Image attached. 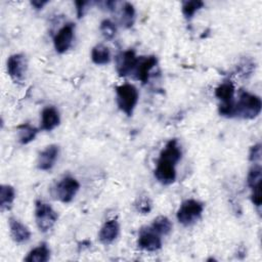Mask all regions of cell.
<instances>
[{
	"label": "cell",
	"mask_w": 262,
	"mask_h": 262,
	"mask_svg": "<svg viewBox=\"0 0 262 262\" xmlns=\"http://www.w3.org/2000/svg\"><path fill=\"white\" fill-rule=\"evenodd\" d=\"M182 151L177 139L174 138L169 140L160 152V157L154 171V175L160 183L169 185L175 181L176 164L180 161Z\"/></svg>",
	"instance_id": "cell-1"
},
{
	"label": "cell",
	"mask_w": 262,
	"mask_h": 262,
	"mask_svg": "<svg viewBox=\"0 0 262 262\" xmlns=\"http://www.w3.org/2000/svg\"><path fill=\"white\" fill-rule=\"evenodd\" d=\"M262 101L261 98L253 93L241 89L237 95V101H234L233 118L252 120L258 117L261 113Z\"/></svg>",
	"instance_id": "cell-2"
},
{
	"label": "cell",
	"mask_w": 262,
	"mask_h": 262,
	"mask_svg": "<svg viewBox=\"0 0 262 262\" xmlns=\"http://www.w3.org/2000/svg\"><path fill=\"white\" fill-rule=\"evenodd\" d=\"M139 93L133 84L125 83L116 87V101L119 108L128 117H131L138 102Z\"/></svg>",
	"instance_id": "cell-3"
},
{
	"label": "cell",
	"mask_w": 262,
	"mask_h": 262,
	"mask_svg": "<svg viewBox=\"0 0 262 262\" xmlns=\"http://www.w3.org/2000/svg\"><path fill=\"white\" fill-rule=\"evenodd\" d=\"M234 85L227 80L219 84L215 89V96L221 101L219 114L226 118H233L234 115Z\"/></svg>",
	"instance_id": "cell-4"
},
{
	"label": "cell",
	"mask_w": 262,
	"mask_h": 262,
	"mask_svg": "<svg viewBox=\"0 0 262 262\" xmlns=\"http://www.w3.org/2000/svg\"><path fill=\"white\" fill-rule=\"evenodd\" d=\"M57 219V213L49 204L41 200H37L35 202V220L40 231H49L54 226Z\"/></svg>",
	"instance_id": "cell-5"
},
{
	"label": "cell",
	"mask_w": 262,
	"mask_h": 262,
	"mask_svg": "<svg viewBox=\"0 0 262 262\" xmlns=\"http://www.w3.org/2000/svg\"><path fill=\"white\" fill-rule=\"evenodd\" d=\"M204 211V205L193 199H189L184 201L177 213H176V218L179 223H181L184 226H189L193 224L202 215Z\"/></svg>",
	"instance_id": "cell-6"
},
{
	"label": "cell",
	"mask_w": 262,
	"mask_h": 262,
	"mask_svg": "<svg viewBox=\"0 0 262 262\" xmlns=\"http://www.w3.org/2000/svg\"><path fill=\"white\" fill-rule=\"evenodd\" d=\"M137 246L141 250L147 252H156L162 248L161 235L150 226L142 227L139 230Z\"/></svg>",
	"instance_id": "cell-7"
},
{
	"label": "cell",
	"mask_w": 262,
	"mask_h": 262,
	"mask_svg": "<svg viewBox=\"0 0 262 262\" xmlns=\"http://www.w3.org/2000/svg\"><path fill=\"white\" fill-rule=\"evenodd\" d=\"M27 68L26 56L21 53L10 55L6 61L7 73L15 83H20L25 80Z\"/></svg>",
	"instance_id": "cell-8"
},
{
	"label": "cell",
	"mask_w": 262,
	"mask_h": 262,
	"mask_svg": "<svg viewBox=\"0 0 262 262\" xmlns=\"http://www.w3.org/2000/svg\"><path fill=\"white\" fill-rule=\"evenodd\" d=\"M80 188L79 181L72 177H63L55 186V195L61 203H70L77 194Z\"/></svg>",
	"instance_id": "cell-9"
},
{
	"label": "cell",
	"mask_w": 262,
	"mask_h": 262,
	"mask_svg": "<svg viewBox=\"0 0 262 262\" xmlns=\"http://www.w3.org/2000/svg\"><path fill=\"white\" fill-rule=\"evenodd\" d=\"M138 57L133 49L122 51L116 56V71L120 77H127L134 73Z\"/></svg>",
	"instance_id": "cell-10"
},
{
	"label": "cell",
	"mask_w": 262,
	"mask_h": 262,
	"mask_svg": "<svg viewBox=\"0 0 262 262\" xmlns=\"http://www.w3.org/2000/svg\"><path fill=\"white\" fill-rule=\"evenodd\" d=\"M74 33H75V25L72 23L66 24L62 28L59 29V31L55 34L53 38V45L54 49L57 53H64L67 52L74 39Z\"/></svg>",
	"instance_id": "cell-11"
},
{
	"label": "cell",
	"mask_w": 262,
	"mask_h": 262,
	"mask_svg": "<svg viewBox=\"0 0 262 262\" xmlns=\"http://www.w3.org/2000/svg\"><path fill=\"white\" fill-rule=\"evenodd\" d=\"M157 62H158V60L155 55L138 57L136 68L134 70L135 78L138 81H140L142 84H146L148 82L150 72L156 67Z\"/></svg>",
	"instance_id": "cell-12"
},
{
	"label": "cell",
	"mask_w": 262,
	"mask_h": 262,
	"mask_svg": "<svg viewBox=\"0 0 262 262\" xmlns=\"http://www.w3.org/2000/svg\"><path fill=\"white\" fill-rule=\"evenodd\" d=\"M59 147L55 144H50L46 146L42 151H40L37 159V167L39 170L48 171L50 170L58 157Z\"/></svg>",
	"instance_id": "cell-13"
},
{
	"label": "cell",
	"mask_w": 262,
	"mask_h": 262,
	"mask_svg": "<svg viewBox=\"0 0 262 262\" xmlns=\"http://www.w3.org/2000/svg\"><path fill=\"white\" fill-rule=\"evenodd\" d=\"M60 123V116L54 106H46L41 113L40 129L44 131H51Z\"/></svg>",
	"instance_id": "cell-14"
},
{
	"label": "cell",
	"mask_w": 262,
	"mask_h": 262,
	"mask_svg": "<svg viewBox=\"0 0 262 262\" xmlns=\"http://www.w3.org/2000/svg\"><path fill=\"white\" fill-rule=\"evenodd\" d=\"M120 225L116 219H111L106 221L100 228L98 232L99 242L103 245L112 244L119 235Z\"/></svg>",
	"instance_id": "cell-15"
},
{
	"label": "cell",
	"mask_w": 262,
	"mask_h": 262,
	"mask_svg": "<svg viewBox=\"0 0 262 262\" xmlns=\"http://www.w3.org/2000/svg\"><path fill=\"white\" fill-rule=\"evenodd\" d=\"M9 230L12 239L16 244H25L31 237V232L29 228L13 217L9 218Z\"/></svg>",
	"instance_id": "cell-16"
},
{
	"label": "cell",
	"mask_w": 262,
	"mask_h": 262,
	"mask_svg": "<svg viewBox=\"0 0 262 262\" xmlns=\"http://www.w3.org/2000/svg\"><path fill=\"white\" fill-rule=\"evenodd\" d=\"M50 258V250L45 243L31 250L25 258L27 262H46Z\"/></svg>",
	"instance_id": "cell-17"
},
{
	"label": "cell",
	"mask_w": 262,
	"mask_h": 262,
	"mask_svg": "<svg viewBox=\"0 0 262 262\" xmlns=\"http://www.w3.org/2000/svg\"><path fill=\"white\" fill-rule=\"evenodd\" d=\"M91 60L97 66L108 63L111 60V52L108 47L103 44L95 45L91 50Z\"/></svg>",
	"instance_id": "cell-18"
},
{
	"label": "cell",
	"mask_w": 262,
	"mask_h": 262,
	"mask_svg": "<svg viewBox=\"0 0 262 262\" xmlns=\"http://www.w3.org/2000/svg\"><path fill=\"white\" fill-rule=\"evenodd\" d=\"M38 132V129L31 124H21L17 127V139L20 144H28L36 138Z\"/></svg>",
	"instance_id": "cell-19"
},
{
	"label": "cell",
	"mask_w": 262,
	"mask_h": 262,
	"mask_svg": "<svg viewBox=\"0 0 262 262\" xmlns=\"http://www.w3.org/2000/svg\"><path fill=\"white\" fill-rule=\"evenodd\" d=\"M15 199V190L11 185L2 184L0 187V207L1 210H7L11 207Z\"/></svg>",
	"instance_id": "cell-20"
},
{
	"label": "cell",
	"mask_w": 262,
	"mask_h": 262,
	"mask_svg": "<svg viewBox=\"0 0 262 262\" xmlns=\"http://www.w3.org/2000/svg\"><path fill=\"white\" fill-rule=\"evenodd\" d=\"M134 19H135L134 6L129 2H125L121 9V19H120L121 25L126 29L131 28L134 24Z\"/></svg>",
	"instance_id": "cell-21"
},
{
	"label": "cell",
	"mask_w": 262,
	"mask_h": 262,
	"mask_svg": "<svg viewBox=\"0 0 262 262\" xmlns=\"http://www.w3.org/2000/svg\"><path fill=\"white\" fill-rule=\"evenodd\" d=\"M150 227L160 235H167L172 230V223L166 216H159L154 219Z\"/></svg>",
	"instance_id": "cell-22"
},
{
	"label": "cell",
	"mask_w": 262,
	"mask_h": 262,
	"mask_svg": "<svg viewBox=\"0 0 262 262\" xmlns=\"http://www.w3.org/2000/svg\"><path fill=\"white\" fill-rule=\"evenodd\" d=\"M205 3L201 0H190V1H183L181 10L182 14L185 18L190 19L196 11H199L201 8H203Z\"/></svg>",
	"instance_id": "cell-23"
},
{
	"label": "cell",
	"mask_w": 262,
	"mask_h": 262,
	"mask_svg": "<svg viewBox=\"0 0 262 262\" xmlns=\"http://www.w3.org/2000/svg\"><path fill=\"white\" fill-rule=\"evenodd\" d=\"M261 166L259 164H254L250 169L247 176V183L251 189L261 185Z\"/></svg>",
	"instance_id": "cell-24"
},
{
	"label": "cell",
	"mask_w": 262,
	"mask_h": 262,
	"mask_svg": "<svg viewBox=\"0 0 262 262\" xmlns=\"http://www.w3.org/2000/svg\"><path fill=\"white\" fill-rule=\"evenodd\" d=\"M99 30L105 40H113L117 34V27L111 19H103L100 23Z\"/></svg>",
	"instance_id": "cell-25"
},
{
	"label": "cell",
	"mask_w": 262,
	"mask_h": 262,
	"mask_svg": "<svg viewBox=\"0 0 262 262\" xmlns=\"http://www.w3.org/2000/svg\"><path fill=\"white\" fill-rule=\"evenodd\" d=\"M136 210L141 213V214H146L150 211L151 209V203H150V200L147 198V196H143V198H140L136 205Z\"/></svg>",
	"instance_id": "cell-26"
},
{
	"label": "cell",
	"mask_w": 262,
	"mask_h": 262,
	"mask_svg": "<svg viewBox=\"0 0 262 262\" xmlns=\"http://www.w3.org/2000/svg\"><path fill=\"white\" fill-rule=\"evenodd\" d=\"M261 144L257 143L255 145H253L250 149L249 152V160L253 163V164H259L260 160H261Z\"/></svg>",
	"instance_id": "cell-27"
},
{
	"label": "cell",
	"mask_w": 262,
	"mask_h": 262,
	"mask_svg": "<svg viewBox=\"0 0 262 262\" xmlns=\"http://www.w3.org/2000/svg\"><path fill=\"white\" fill-rule=\"evenodd\" d=\"M252 193H251V200H252V203L260 208L261 207V204H262V198H261V185L260 186H257L255 188H252Z\"/></svg>",
	"instance_id": "cell-28"
},
{
	"label": "cell",
	"mask_w": 262,
	"mask_h": 262,
	"mask_svg": "<svg viewBox=\"0 0 262 262\" xmlns=\"http://www.w3.org/2000/svg\"><path fill=\"white\" fill-rule=\"evenodd\" d=\"M88 4H90V2H88V1H76V2H75L78 18L83 17V15L85 14V11H86V9H87L86 6H87Z\"/></svg>",
	"instance_id": "cell-29"
},
{
	"label": "cell",
	"mask_w": 262,
	"mask_h": 262,
	"mask_svg": "<svg viewBox=\"0 0 262 262\" xmlns=\"http://www.w3.org/2000/svg\"><path fill=\"white\" fill-rule=\"evenodd\" d=\"M48 3V1L46 0H33L31 1V5L36 9V10H40L44 7V5H46Z\"/></svg>",
	"instance_id": "cell-30"
}]
</instances>
